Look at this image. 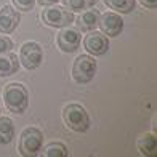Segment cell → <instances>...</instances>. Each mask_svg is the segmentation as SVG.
<instances>
[{
    "mask_svg": "<svg viewBox=\"0 0 157 157\" xmlns=\"http://www.w3.org/2000/svg\"><path fill=\"white\" fill-rule=\"evenodd\" d=\"M3 101L6 109L13 114H23L29 104V93L23 83H10L5 87Z\"/></svg>",
    "mask_w": 157,
    "mask_h": 157,
    "instance_id": "6da1fadb",
    "label": "cell"
},
{
    "mask_svg": "<svg viewBox=\"0 0 157 157\" xmlns=\"http://www.w3.org/2000/svg\"><path fill=\"white\" fill-rule=\"evenodd\" d=\"M63 120L72 132L85 133L90 128V117L80 104H67L63 111Z\"/></svg>",
    "mask_w": 157,
    "mask_h": 157,
    "instance_id": "7a4b0ae2",
    "label": "cell"
},
{
    "mask_svg": "<svg viewBox=\"0 0 157 157\" xmlns=\"http://www.w3.org/2000/svg\"><path fill=\"white\" fill-rule=\"evenodd\" d=\"M42 144H44V135L39 128L29 127L21 133L19 138V152L26 155V157H32L37 155L39 151L42 149Z\"/></svg>",
    "mask_w": 157,
    "mask_h": 157,
    "instance_id": "3957f363",
    "label": "cell"
},
{
    "mask_svg": "<svg viewBox=\"0 0 157 157\" xmlns=\"http://www.w3.org/2000/svg\"><path fill=\"white\" fill-rule=\"evenodd\" d=\"M96 74V61L87 55H80L74 61L72 66V77L77 83H88L93 80Z\"/></svg>",
    "mask_w": 157,
    "mask_h": 157,
    "instance_id": "277c9868",
    "label": "cell"
},
{
    "mask_svg": "<svg viewBox=\"0 0 157 157\" xmlns=\"http://www.w3.org/2000/svg\"><path fill=\"white\" fill-rule=\"evenodd\" d=\"M42 19L52 27H67L74 23V15L72 11H67L63 6H52V8L44 10Z\"/></svg>",
    "mask_w": 157,
    "mask_h": 157,
    "instance_id": "5b68a950",
    "label": "cell"
},
{
    "mask_svg": "<svg viewBox=\"0 0 157 157\" xmlns=\"http://www.w3.org/2000/svg\"><path fill=\"white\" fill-rule=\"evenodd\" d=\"M42 58H44V52H42V47L35 42H26V44L21 47L19 52V59L21 64L26 69H37L42 63Z\"/></svg>",
    "mask_w": 157,
    "mask_h": 157,
    "instance_id": "8992f818",
    "label": "cell"
},
{
    "mask_svg": "<svg viewBox=\"0 0 157 157\" xmlns=\"http://www.w3.org/2000/svg\"><path fill=\"white\" fill-rule=\"evenodd\" d=\"M83 47L90 55L103 56L109 50V40L103 32H91L83 40Z\"/></svg>",
    "mask_w": 157,
    "mask_h": 157,
    "instance_id": "52a82bcc",
    "label": "cell"
},
{
    "mask_svg": "<svg viewBox=\"0 0 157 157\" xmlns=\"http://www.w3.org/2000/svg\"><path fill=\"white\" fill-rule=\"evenodd\" d=\"M98 26L101 27V31L104 35H109V37H117V35L122 32L124 29V21L117 13H104V15L99 16V23Z\"/></svg>",
    "mask_w": 157,
    "mask_h": 157,
    "instance_id": "ba28073f",
    "label": "cell"
},
{
    "mask_svg": "<svg viewBox=\"0 0 157 157\" xmlns=\"http://www.w3.org/2000/svg\"><path fill=\"white\" fill-rule=\"evenodd\" d=\"M80 40H82V35L77 29L64 27L58 35V47L64 53H74L80 45Z\"/></svg>",
    "mask_w": 157,
    "mask_h": 157,
    "instance_id": "9c48e42d",
    "label": "cell"
},
{
    "mask_svg": "<svg viewBox=\"0 0 157 157\" xmlns=\"http://www.w3.org/2000/svg\"><path fill=\"white\" fill-rule=\"evenodd\" d=\"M19 24V13L5 5L0 8V34H11Z\"/></svg>",
    "mask_w": 157,
    "mask_h": 157,
    "instance_id": "30bf717a",
    "label": "cell"
},
{
    "mask_svg": "<svg viewBox=\"0 0 157 157\" xmlns=\"http://www.w3.org/2000/svg\"><path fill=\"white\" fill-rule=\"evenodd\" d=\"M19 69V61L15 53H2L0 55V77L13 75Z\"/></svg>",
    "mask_w": 157,
    "mask_h": 157,
    "instance_id": "8fae6325",
    "label": "cell"
},
{
    "mask_svg": "<svg viewBox=\"0 0 157 157\" xmlns=\"http://www.w3.org/2000/svg\"><path fill=\"white\" fill-rule=\"evenodd\" d=\"M99 16H101V15H99L98 10H88L87 8V11H83V15L78 16L77 27L80 31H83V32L93 31V29H96V26L99 23Z\"/></svg>",
    "mask_w": 157,
    "mask_h": 157,
    "instance_id": "7c38bea8",
    "label": "cell"
},
{
    "mask_svg": "<svg viewBox=\"0 0 157 157\" xmlns=\"http://www.w3.org/2000/svg\"><path fill=\"white\" fill-rule=\"evenodd\" d=\"M138 151L146 157H155L157 155V140L154 135H143L138 140Z\"/></svg>",
    "mask_w": 157,
    "mask_h": 157,
    "instance_id": "4fadbf2b",
    "label": "cell"
},
{
    "mask_svg": "<svg viewBox=\"0 0 157 157\" xmlns=\"http://www.w3.org/2000/svg\"><path fill=\"white\" fill-rule=\"evenodd\" d=\"M13 138H15V125H13L11 119L0 117V144H10Z\"/></svg>",
    "mask_w": 157,
    "mask_h": 157,
    "instance_id": "5bb4252c",
    "label": "cell"
},
{
    "mask_svg": "<svg viewBox=\"0 0 157 157\" xmlns=\"http://www.w3.org/2000/svg\"><path fill=\"white\" fill-rule=\"evenodd\" d=\"M103 2L109 6L111 10H116L122 15H127L132 10H135V0H103Z\"/></svg>",
    "mask_w": 157,
    "mask_h": 157,
    "instance_id": "9a60e30c",
    "label": "cell"
},
{
    "mask_svg": "<svg viewBox=\"0 0 157 157\" xmlns=\"http://www.w3.org/2000/svg\"><path fill=\"white\" fill-rule=\"evenodd\" d=\"M45 155L47 157H67V147L63 143H50L45 147Z\"/></svg>",
    "mask_w": 157,
    "mask_h": 157,
    "instance_id": "2e32d148",
    "label": "cell"
},
{
    "mask_svg": "<svg viewBox=\"0 0 157 157\" xmlns=\"http://www.w3.org/2000/svg\"><path fill=\"white\" fill-rule=\"evenodd\" d=\"M63 3L66 8L72 11H82V10L91 8L95 5V0H63Z\"/></svg>",
    "mask_w": 157,
    "mask_h": 157,
    "instance_id": "e0dca14e",
    "label": "cell"
},
{
    "mask_svg": "<svg viewBox=\"0 0 157 157\" xmlns=\"http://www.w3.org/2000/svg\"><path fill=\"white\" fill-rule=\"evenodd\" d=\"M13 3H15V6L21 11H29V10L34 8L35 0H13Z\"/></svg>",
    "mask_w": 157,
    "mask_h": 157,
    "instance_id": "ac0fdd59",
    "label": "cell"
},
{
    "mask_svg": "<svg viewBox=\"0 0 157 157\" xmlns=\"http://www.w3.org/2000/svg\"><path fill=\"white\" fill-rule=\"evenodd\" d=\"M11 48H13V42H11V39L0 35V55H2V53H6V52H10Z\"/></svg>",
    "mask_w": 157,
    "mask_h": 157,
    "instance_id": "d6986e66",
    "label": "cell"
},
{
    "mask_svg": "<svg viewBox=\"0 0 157 157\" xmlns=\"http://www.w3.org/2000/svg\"><path fill=\"white\" fill-rule=\"evenodd\" d=\"M140 2L146 6V8H155L157 6V0H140Z\"/></svg>",
    "mask_w": 157,
    "mask_h": 157,
    "instance_id": "ffe728a7",
    "label": "cell"
},
{
    "mask_svg": "<svg viewBox=\"0 0 157 157\" xmlns=\"http://www.w3.org/2000/svg\"><path fill=\"white\" fill-rule=\"evenodd\" d=\"M37 2L40 3V5H53V3H56V2H58V0H37Z\"/></svg>",
    "mask_w": 157,
    "mask_h": 157,
    "instance_id": "44dd1931",
    "label": "cell"
}]
</instances>
